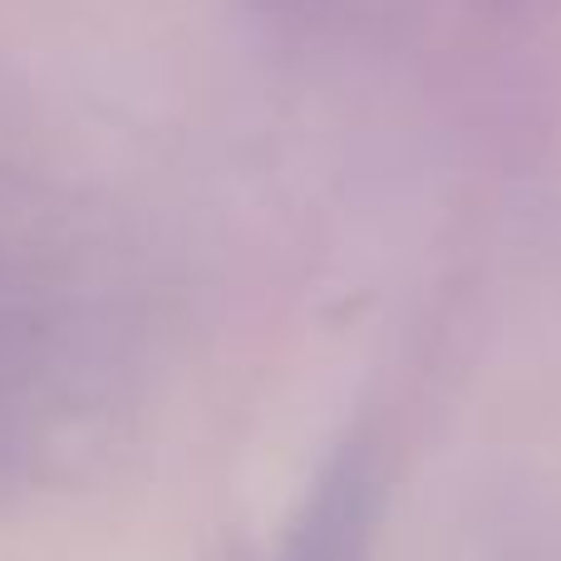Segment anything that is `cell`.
Wrapping results in <instances>:
<instances>
[{"mask_svg":"<svg viewBox=\"0 0 561 561\" xmlns=\"http://www.w3.org/2000/svg\"><path fill=\"white\" fill-rule=\"evenodd\" d=\"M385 513V468L369 434L335 444L306 488L276 561H369Z\"/></svg>","mask_w":561,"mask_h":561,"instance_id":"cell-1","label":"cell"}]
</instances>
